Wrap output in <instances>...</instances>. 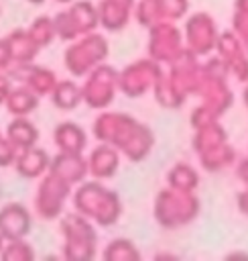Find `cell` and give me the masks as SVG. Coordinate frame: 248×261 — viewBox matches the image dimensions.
I'll return each instance as SVG.
<instances>
[{
	"instance_id": "6da1fadb",
	"label": "cell",
	"mask_w": 248,
	"mask_h": 261,
	"mask_svg": "<svg viewBox=\"0 0 248 261\" xmlns=\"http://www.w3.org/2000/svg\"><path fill=\"white\" fill-rule=\"evenodd\" d=\"M73 206L81 216L102 224H110L120 216V204L114 194L96 181H87L77 188L73 194Z\"/></svg>"
},
{
	"instance_id": "7a4b0ae2",
	"label": "cell",
	"mask_w": 248,
	"mask_h": 261,
	"mask_svg": "<svg viewBox=\"0 0 248 261\" xmlns=\"http://www.w3.org/2000/svg\"><path fill=\"white\" fill-rule=\"evenodd\" d=\"M63 253L67 259H89L96 249V232L79 212L67 214L61 220Z\"/></svg>"
},
{
	"instance_id": "3957f363",
	"label": "cell",
	"mask_w": 248,
	"mask_h": 261,
	"mask_svg": "<svg viewBox=\"0 0 248 261\" xmlns=\"http://www.w3.org/2000/svg\"><path fill=\"white\" fill-rule=\"evenodd\" d=\"M69 196H71V184L69 181L55 175L53 171L45 173L39 179V188L35 192V212H37V216H41L45 220L61 216Z\"/></svg>"
},
{
	"instance_id": "277c9868",
	"label": "cell",
	"mask_w": 248,
	"mask_h": 261,
	"mask_svg": "<svg viewBox=\"0 0 248 261\" xmlns=\"http://www.w3.org/2000/svg\"><path fill=\"white\" fill-rule=\"evenodd\" d=\"M106 57V41L96 33H87L75 39V43L65 51V67L73 75H85L98 67Z\"/></svg>"
},
{
	"instance_id": "5b68a950",
	"label": "cell",
	"mask_w": 248,
	"mask_h": 261,
	"mask_svg": "<svg viewBox=\"0 0 248 261\" xmlns=\"http://www.w3.org/2000/svg\"><path fill=\"white\" fill-rule=\"evenodd\" d=\"M96 22H98V10L89 2H73L67 10L55 16L57 35L65 41H75L77 37L91 33Z\"/></svg>"
},
{
	"instance_id": "8992f818",
	"label": "cell",
	"mask_w": 248,
	"mask_h": 261,
	"mask_svg": "<svg viewBox=\"0 0 248 261\" xmlns=\"http://www.w3.org/2000/svg\"><path fill=\"white\" fill-rule=\"evenodd\" d=\"M33 226L30 210L20 202H8L0 206V234L8 239H26Z\"/></svg>"
},
{
	"instance_id": "52a82bcc",
	"label": "cell",
	"mask_w": 248,
	"mask_h": 261,
	"mask_svg": "<svg viewBox=\"0 0 248 261\" xmlns=\"http://www.w3.org/2000/svg\"><path fill=\"white\" fill-rule=\"evenodd\" d=\"M112 71L104 65H98L87 73L85 84L81 86V100L87 102L91 108H102L112 100V84L114 80L110 77Z\"/></svg>"
},
{
	"instance_id": "ba28073f",
	"label": "cell",
	"mask_w": 248,
	"mask_h": 261,
	"mask_svg": "<svg viewBox=\"0 0 248 261\" xmlns=\"http://www.w3.org/2000/svg\"><path fill=\"white\" fill-rule=\"evenodd\" d=\"M12 167L24 179H41L51 169V157L45 149L33 145V147H26V149L18 151Z\"/></svg>"
},
{
	"instance_id": "9c48e42d",
	"label": "cell",
	"mask_w": 248,
	"mask_h": 261,
	"mask_svg": "<svg viewBox=\"0 0 248 261\" xmlns=\"http://www.w3.org/2000/svg\"><path fill=\"white\" fill-rule=\"evenodd\" d=\"M55 175L63 177L69 184H79L89 171H87V159L81 153H63L59 151L57 157L51 159V169Z\"/></svg>"
},
{
	"instance_id": "30bf717a",
	"label": "cell",
	"mask_w": 248,
	"mask_h": 261,
	"mask_svg": "<svg viewBox=\"0 0 248 261\" xmlns=\"http://www.w3.org/2000/svg\"><path fill=\"white\" fill-rule=\"evenodd\" d=\"M10 57H12V65L14 63H28L35 61V57L41 51V45L30 37L28 29H14L4 37Z\"/></svg>"
},
{
	"instance_id": "8fae6325",
	"label": "cell",
	"mask_w": 248,
	"mask_h": 261,
	"mask_svg": "<svg viewBox=\"0 0 248 261\" xmlns=\"http://www.w3.org/2000/svg\"><path fill=\"white\" fill-rule=\"evenodd\" d=\"M53 141H55L57 149L63 151V153H83L85 143H87V137H85L83 128L77 122L65 120V122H61V124L55 126Z\"/></svg>"
},
{
	"instance_id": "7c38bea8",
	"label": "cell",
	"mask_w": 248,
	"mask_h": 261,
	"mask_svg": "<svg viewBox=\"0 0 248 261\" xmlns=\"http://www.w3.org/2000/svg\"><path fill=\"white\" fill-rule=\"evenodd\" d=\"M39 100H41V96L37 92H33L28 86L20 84L10 90L4 106L12 116H28L30 112H35L39 108Z\"/></svg>"
},
{
	"instance_id": "4fadbf2b",
	"label": "cell",
	"mask_w": 248,
	"mask_h": 261,
	"mask_svg": "<svg viewBox=\"0 0 248 261\" xmlns=\"http://www.w3.org/2000/svg\"><path fill=\"white\" fill-rule=\"evenodd\" d=\"M4 135L18 151L37 145L39 141V128L28 120V116H12Z\"/></svg>"
},
{
	"instance_id": "5bb4252c",
	"label": "cell",
	"mask_w": 248,
	"mask_h": 261,
	"mask_svg": "<svg viewBox=\"0 0 248 261\" xmlns=\"http://www.w3.org/2000/svg\"><path fill=\"white\" fill-rule=\"evenodd\" d=\"M49 96L57 108L73 110L81 102V86H77L73 80H57V84Z\"/></svg>"
},
{
	"instance_id": "9a60e30c",
	"label": "cell",
	"mask_w": 248,
	"mask_h": 261,
	"mask_svg": "<svg viewBox=\"0 0 248 261\" xmlns=\"http://www.w3.org/2000/svg\"><path fill=\"white\" fill-rule=\"evenodd\" d=\"M116 169V157L114 151L108 145H102L98 149H94L87 157V171L96 177H108L112 175Z\"/></svg>"
},
{
	"instance_id": "2e32d148",
	"label": "cell",
	"mask_w": 248,
	"mask_h": 261,
	"mask_svg": "<svg viewBox=\"0 0 248 261\" xmlns=\"http://www.w3.org/2000/svg\"><path fill=\"white\" fill-rule=\"evenodd\" d=\"M28 33H30V37L41 45V47H45V45H49L55 37H57V29H55V18H49L47 14H43V16H37L30 24H28Z\"/></svg>"
},
{
	"instance_id": "e0dca14e",
	"label": "cell",
	"mask_w": 248,
	"mask_h": 261,
	"mask_svg": "<svg viewBox=\"0 0 248 261\" xmlns=\"http://www.w3.org/2000/svg\"><path fill=\"white\" fill-rule=\"evenodd\" d=\"M33 257L35 251L26 243V239H8L4 241V247L0 251V259L4 261H30Z\"/></svg>"
},
{
	"instance_id": "ac0fdd59",
	"label": "cell",
	"mask_w": 248,
	"mask_h": 261,
	"mask_svg": "<svg viewBox=\"0 0 248 261\" xmlns=\"http://www.w3.org/2000/svg\"><path fill=\"white\" fill-rule=\"evenodd\" d=\"M18 155V149L6 139V135L0 137V167H10L14 165V159Z\"/></svg>"
},
{
	"instance_id": "d6986e66",
	"label": "cell",
	"mask_w": 248,
	"mask_h": 261,
	"mask_svg": "<svg viewBox=\"0 0 248 261\" xmlns=\"http://www.w3.org/2000/svg\"><path fill=\"white\" fill-rule=\"evenodd\" d=\"M12 88H14V80L10 77V73L8 71H0V104L2 106H4V102H6V98H8Z\"/></svg>"
},
{
	"instance_id": "ffe728a7",
	"label": "cell",
	"mask_w": 248,
	"mask_h": 261,
	"mask_svg": "<svg viewBox=\"0 0 248 261\" xmlns=\"http://www.w3.org/2000/svg\"><path fill=\"white\" fill-rule=\"evenodd\" d=\"M12 67V57L8 51V45L4 41V37L0 39V71H8Z\"/></svg>"
},
{
	"instance_id": "44dd1931",
	"label": "cell",
	"mask_w": 248,
	"mask_h": 261,
	"mask_svg": "<svg viewBox=\"0 0 248 261\" xmlns=\"http://www.w3.org/2000/svg\"><path fill=\"white\" fill-rule=\"evenodd\" d=\"M4 241H6V239H4L2 234H0V251H2V247H4Z\"/></svg>"
},
{
	"instance_id": "7402d4cb",
	"label": "cell",
	"mask_w": 248,
	"mask_h": 261,
	"mask_svg": "<svg viewBox=\"0 0 248 261\" xmlns=\"http://www.w3.org/2000/svg\"><path fill=\"white\" fill-rule=\"evenodd\" d=\"M28 2H33V4H41L43 0H28Z\"/></svg>"
},
{
	"instance_id": "603a6c76",
	"label": "cell",
	"mask_w": 248,
	"mask_h": 261,
	"mask_svg": "<svg viewBox=\"0 0 248 261\" xmlns=\"http://www.w3.org/2000/svg\"><path fill=\"white\" fill-rule=\"evenodd\" d=\"M55 2H67V4H69V2H73V0H55Z\"/></svg>"
},
{
	"instance_id": "cb8c5ba5",
	"label": "cell",
	"mask_w": 248,
	"mask_h": 261,
	"mask_svg": "<svg viewBox=\"0 0 248 261\" xmlns=\"http://www.w3.org/2000/svg\"><path fill=\"white\" fill-rule=\"evenodd\" d=\"M0 12H2V6H0Z\"/></svg>"
},
{
	"instance_id": "d4e9b609",
	"label": "cell",
	"mask_w": 248,
	"mask_h": 261,
	"mask_svg": "<svg viewBox=\"0 0 248 261\" xmlns=\"http://www.w3.org/2000/svg\"><path fill=\"white\" fill-rule=\"evenodd\" d=\"M0 137H2V130H0Z\"/></svg>"
}]
</instances>
